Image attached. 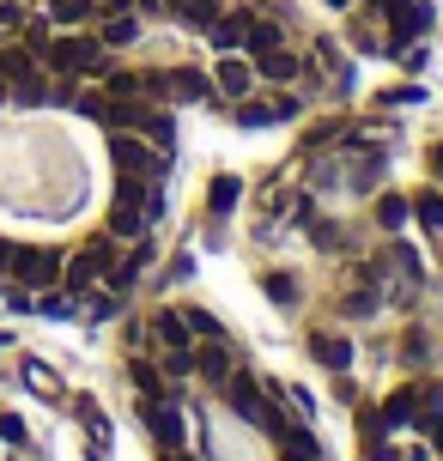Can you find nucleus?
Here are the masks:
<instances>
[{"instance_id": "obj_1", "label": "nucleus", "mask_w": 443, "mask_h": 461, "mask_svg": "<svg viewBox=\"0 0 443 461\" xmlns=\"http://www.w3.org/2000/svg\"><path fill=\"white\" fill-rule=\"evenodd\" d=\"M225 401H231V413L243 419V425H261V431H274V438L285 431V419L274 413V394L261 389L256 376H243V370H231V376H225Z\"/></svg>"}, {"instance_id": "obj_2", "label": "nucleus", "mask_w": 443, "mask_h": 461, "mask_svg": "<svg viewBox=\"0 0 443 461\" xmlns=\"http://www.w3.org/2000/svg\"><path fill=\"white\" fill-rule=\"evenodd\" d=\"M110 164H116V176H146V183H164V170H170L146 140L122 134V128H110Z\"/></svg>"}, {"instance_id": "obj_3", "label": "nucleus", "mask_w": 443, "mask_h": 461, "mask_svg": "<svg viewBox=\"0 0 443 461\" xmlns=\"http://www.w3.org/2000/svg\"><path fill=\"white\" fill-rule=\"evenodd\" d=\"M97 55H104V37H79V31H68V37L49 43V68L61 73V79H79V73H97Z\"/></svg>"}, {"instance_id": "obj_4", "label": "nucleus", "mask_w": 443, "mask_h": 461, "mask_svg": "<svg viewBox=\"0 0 443 461\" xmlns=\"http://www.w3.org/2000/svg\"><path fill=\"white\" fill-rule=\"evenodd\" d=\"M146 97H164V104H201V97H207V73L201 68L146 73Z\"/></svg>"}, {"instance_id": "obj_5", "label": "nucleus", "mask_w": 443, "mask_h": 461, "mask_svg": "<svg viewBox=\"0 0 443 461\" xmlns=\"http://www.w3.org/2000/svg\"><path fill=\"white\" fill-rule=\"evenodd\" d=\"M110 261H116V249H110V243H86V249L68 261V274H61V279H68V292L79 298V292L104 285V279H110Z\"/></svg>"}, {"instance_id": "obj_6", "label": "nucleus", "mask_w": 443, "mask_h": 461, "mask_svg": "<svg viewBox=\"0 0 443 461\" xmlns=\"http://www.w3.org/2000/svg\"><path fill=\"white\" fill-rule=\"evenodd\" d=\"M13 279H19L24 292H43L49 279H61V255H55V249H19Z\"/></svg>"}, {"instance_id": "obj_7", "label": "nucleus", "mask_w": 443, "mask_h": 461, "mask_svg": "<svg viewBox=\"0 0 443 461\" xmlns=\"http://www.w3.org/2000/svg\"><path fill=\"white\" fill-rule=\"evenodd\" d=\"M212 86L231 97V104H243V97L256 92V61H243V55L225 49V55H219V68H212Z\"/></svg>"}, {"instance_id": "obj_8", "label": "nucleus", "mask_w": 443, "mask_h": 461, "mask_svg": "<svg viewBox=\"0 0 443 461\" xmlns=\"http://www.w3.org/2000/svg\"><path fill=\"white\" fill-rule=\"evenodd\" d=\"M146 225H152V219H146L140 201H122L116 194V207H110V243H140Z\"/></svg>"}, {"instance_id": "obj_9", "label": "nucleus", "mask_w": 443, "mask_h": 461, "mask_svg": "<svg viewBox=\"0 0 443 461\" xmlns=\"http://www.w3.org/2000/svg\"><path fill=\"white\" fill-rule=\"evenodd\" d=\"M152 334L164 340V352H194V328H188L183 310H158L152 316Z\"/></svg>"}, {"instance_id": "obj_10", "label": "nucleus", "mask_w": 443, "mask_h": 461, "mask_svg": "<svg viewBox=\"0 0 443 461\" xmlns=\"http://www.w3.org/2000/svg\"><path fill=\"white\" fill-rule=\"evenodd\" d=\"M146 425H152V438H164V449H176V443H183V413H176L170 401H158V394L146 401Z\"/></svg>"}, {"instance_id": "obj_11", "label": "nucleus", "mask_w": 443, "mask_h": 461, "mask_svg": "<svg viewBox=\"0 0 443 461\" xmlns=\"http://www.w3.org/2000/svg\"><path fill=\"white\" fill-rule=\"evenodd\" d=\"M298 55H292V49H261L256 55V73L261 79H274V86H292V79H298Z\"/></svg>"}, {"instance_id": "obj_12", "label": "nucleus", "mask_w": 443, "mask_h": 461, "mask_svg": "<svg viewBox=\"0 0 443 461\" xmlns=\"http://www.w3.org/2000/svg\"><path fill=\"white\" fill-rule=\"evenodd\" d=\"M298 115V97H274V104H243V128H267V122H292Z\"/></svg>"}, {"instance_id": "obj_13", "label": "nucleus", "mask_w": 443, "mask_h": 461, "mask_svg": "<svg viewBox=\"0 0 443 461\" xmlns=\"http://www.w3.org/2000/svg\"><path fill=\"white\" fill-rule=\"evenodd\" d=\"M19 383L31 394H49V401H61V376L43 365V358H19Z\"/></svg>"}, {"instance_id": "obj_14", "label": "nucleus", "mask_w": 443, "mask_h": 461, "mask_svg": "<svg viewBox=\"0 0 443 461\" xmlns=\"http://www.w3.org/2000/svg\"><path fill=\"white\" fill-rule=\"evenodd\" d=\"M194 370L207 376L212 389H225V376H231V352H225L219 340H212V346H194Z\"/></svg>"}, {"instance_id": "obj_15", "label": "nucleus", "mask_w": 443, "mask_h": 461, "mask_svg": "<svg viewBox=\"0 0 443 461\" xmlns=\"http://www.w3.org/2000/svg\"><path fill=\"white\" fill-rule=\"evenodd\" d=\"M310 352H316L328 370H347L352 365V340H347V334H310Z\"/></svg>"}, {"instance_id": "obj_16", "label": "nucleus", "mask_w": 443, "mask_h": 461, "mask_svg": "<svg viewBox=\"0 0 443 461\" xmlns=\"http://www.w3.org/2000/svg\"><path fill=\"white\" fill-rule=\"evenodd\" d=\"M383 176H389V158H376V152H371V158H352L347 188H352V194H371V188L383 183Z\"/></svg>"}, {"instance_id": "obj_17", "label": "nucleus", "mask_w": 443, "mask_h": 461, "mask_svg": "<svg viewBox=\"0 0 443 461\" xmlns=\"http://www.w3.org/2000/svg\"><path fill=\"white\" fill-rule=\"evenodd\" d=\"M413 419H420V389H401V394L383 401V419L376 425H413Z\"/></svg>"}, {"instance_id": "obj_18", "label": "nucleus", "mask_w": 443, "mask_h": 461, "mask_svg": "<svg viewBox=\"0 0 443 461\" xmlns=\"http://www.w3.org/2000/svg\"><path fill=\"white\" fill-rule=\"evenodd\" d=\"M243 13H212V24H207V37H212V49H237L243 43Z\"/></svg>"}, {"instance_id": "obj_19", "label": "nucleus", "mask_w": 443, "mask_h": 461, "mask_svg": "<svg viewBox=\"0 0 443 461\" xmlns=\"http://www.w3.org/2000/svg\"><path fill=\"white\" fill-rule=\"evenodd\" d=\"M164 13H176L188 31H207L212 24V0H164Z\"/></svg>"}, {"instance_id": "obj_20", "label": "nucleus", "mask_w": 443, "mask_h": 461, "mask_svg": "<svg viewBox=\"0 0 443 461\" xmlns=\"http://www.w3.org/2000/svg\"><path fill=\"white\" fill-rule=\"evenodd\" d=\"M413 212H420V219H425V230H431V237L443 243V194H438V188L413 194Z\"/></svg>"}, {"instance_id": "obj_21", "label": "nucleus", "mask_w": 443, "mask_h": 461, "mask_svg": "<svg viewBox=\"0 0 443 461\" xmlns=\"http://www.w3.org/2000/svg\"><path fill=\"white\" fill-rule=\"evenodd\" d=\"M280 449H285V461H322L316 438H310V431H292V425L280 431Z\"/></svg>"}, {"instance_id": "obj_22", "label": "nucleus", "mask_w": 443, "mask_h": 461, "mask_svg": "<svg viewBox=\"0 0 443 461\" xmlns=\"http://www.w3.org/2000/svg\"><path fill=\"white\" fill-rule=\"evenodd\" d=\"M407 212H413V201H407V194H383V201H376V225H383V230H401V225H407Z\"/></svg>"}, {"instance_id": "obj_23", "label": "nucleus", "mask_w": 443, "mask_h": 461, "mask_svg": "<svg viewBox=\"0 0 443 461\" xmlns=\"http://www.w3.org/2000/svg\"><path fill=\"white\" fill-rule=\"evenodd\" d=\"M212 212H219V219H225V212L237 207V201H243V183H237V176H212Z\"/></svg>"}, {"instance_id": "obj_24", "label": "nucleus", "mask_w": 443, "mask_h": 461, "mask_svg": "<svg viewBox=\"0 0 443 461\" xmlns=\"http://www.w3.org/2000/svg\"><path fill=\"white\" fill-rule=\"evenodd\" d=\"M134 37H140V24L128 19V13H110L104 19V43H134Z\"/></svg>"}, {"instance_id": "obj_25", "label": "nucleus", "mask_w": 443, "mask_h": 461, "mask_svg": "<svg viewBox=\"0 0 443 461\" xmlns=\"http://www.w3.org/2000/svg\"><path fill=\"white\" fill-rule=\"evenodd\" d=\"M49 13H55V24H68V31H73V24H86V19H92V0H55Z\"/></svg>"}, {"instance_id": "obj_26", "label": "nucleus", "mask_w": 443, "mask_h": 461, "mask_svg": "<svg viewBox=\"0 0 443 461\" xmlns=\"http://www.w3.org/2000/svg\"><path fill=\"white\" fill-rule=\"evenodd\" d=\"M37 316H49V322H61V316H73V292H49V298L37 303Z\"/></svg>"}, {"instance_id": "obj_27", "label": "nucleus", "mask_w": 443, "mask_h": 461, "mask_svg": "<svg viewBox=\"0 0 443 461\" xmlns=\"http://www.w3.org/2000/svg\"><path fill=\"white\" fill-rule=\"evenodd\" d=\"M267 298L274 303H298V279L292 274H267Z\"/></svg>"}, {"instance_id": "obj_28", "label": "nucleus", "mask_w": 443, "mask_h": 461, "mask_svg": "<svg viewBox=\"0 0 443 461\" xmlns=\"http://www.w3.org/2000/svg\"><path fill=\"white\" fill-rule=\"evenodd\" d=\"M188 316V328H194V340H219V322H212L207 310H183Z\"/></svg>"}, {"instance_id": "obj_29", "label": "nucleus", "mask_w": 443, "mask_h": 461, "mask_svg": "<svg viewBox=\"0 0 443 461\" xmlns=\"http://www.w3.org/2000/svg\"><path fill=\"white\" fill-rule=\"evenodd\" d=\"M146 79H134V73H110V97H140Z\"/></svg>"}, {"instance_id": "obj_30", "label": "nucleus", "mask_w": 443, "mask_h": 461, "mask_svg": "<svg viewBox=\"0 0 443 461\" xmlns=\"http://www.w3.org/2000/svg\"><path fill=\"white\" fill-rule=\"evenodd\" d=\"M134 383H140L146 394H164V376H152V365H146V358H134Z\"/></svg>"}, {"instance_id": "obj_31", "label": "nucleus", "mask_w": 443, "mask_h": 461, "mask_svg": "<svg viewBox=\"0 0 443 461\" xmlns=\"http://www.w3.org/2000/svg\"><path fill=\"white\" fill-rule=\"evenodd\" d=\"M285 407H292L298 419H310V394H303V389H285Z\"/></svg>"}, {"instance_id": "obj_32", "label": "nucleus", "mask_w": 443, "mask_h": 461, "mask_svg": "<svg viewBox=\"0 0 443 461\" xmlns=\"http://www.w3.org/2000/svg\"><path fill=\"white\" fill-rule=\"evenodd\" d=\"M0 438H6V443H24V425H19L13 413H6V419H0Z\"/></svg>"}, {"instance_id": "obj_33", "label": "nucleus", "mask_w": 443, "mask_h": 461, "mask_svg": "<svg viewBox=\"0 0 443 461\" xmlns=\"http://www.w3.org/2000/svg\"><path fill=\"white\" fill-rule=\"evenodd\" d=\"M13 261H19V243H0V274H13Z\"/></svg>"}, {"instance_id": "obj_34", "label": "nucleus", "mask_w": 443, "mask_h": 461, "mask_svg": "<svg viewBox=\"0 0 443 461\" xmlns=\"http://www.w3.org/2000/svg\"><path fill=\"white\" fill-rule=\"evenodd\" d=\"M431 170H438V176H443V146H431Z\"/></svg>"}, {"instance_id": "obj_35", "label": "nucleus", "mask_w": 443, "mask_h": 461, "mask_svg": "<svg viewBox=\"0 0 443 461\" xmlns=\"http://www.w3.org/2000/svg\"><path fill=\"white\" fill-rule=\"evenodd\" d=\"M371 461H395V456H389V449H383V443H376V449H371Z\"/></svg>"}, {"instance_id": "obj_36", "label": "nucleus", "mask_w": 443, "mask_h": 461, "mask_svg": "<svg viewBox=\"0 0 443 461\" xmlns=\"http://www.w3.org/2000/svg\"><path fill=\"white\" fill-rule=\"evenodd\" d=\"M110 6H116V13H128V6H134V0H110Z\"/></svg>"}, {"instance_id": "obj_37", "label": "nucleus", "mask_w": 443, "mask_h": 461, "mask_svg": "<svg viewBox=\"0 0 443 461\" xmlns=\"http://www.w3.org/2000/svg\"><path fill=\"white\" fill-rule=\"evenodd\" d=\"M328 6H352V0H328Z\"/></svg>"}, {"instance_id": "obj_38", "label": "nucleus", "mask_w": 443, "mask_h": 461, "mask_svg": "<svg viewBox=\"0 0 443 461\" xmlns=\"http://www.w3.org/2000/svg\"><path fill=\"white\" fill-rule=\"evenodd\" d=\"M0 97H6V79H0Z\"/></svg>"}]
</instances>
